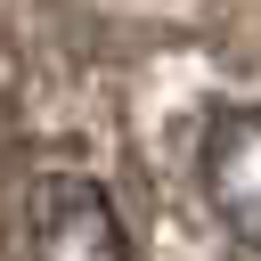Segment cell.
<instances>
[{
	"mask_svg": "<svg viewBox=\"0 0 261 261\" xmlns=\"http://www.w3.org/2000/svg\"><path fill=\"white\" fill-rule=\"evenodd\" d=\"M24 261H130V228L98 179L49 171L24 196Z\"/></svg>",
	"mask_w": 261,
	"mask_h": 261,
	"instance_id": "cell-1",
	"label": "cell"
},
{
	"mask_svg": "<svg viewBox=\"0 0 261 261\" xmlns=\"http://www.w3.org/2000/svg\"><path fill=\"white\" fill-rule=\"evenodd\" d=\"M196 188L228 245L261 253V106H220L196 139Z\"/></svg>",
	"mask_w": 261,
	"mask_h": 261,
	"instance_id": "cell-2",
	"label": "cell"
}]
</instances>
